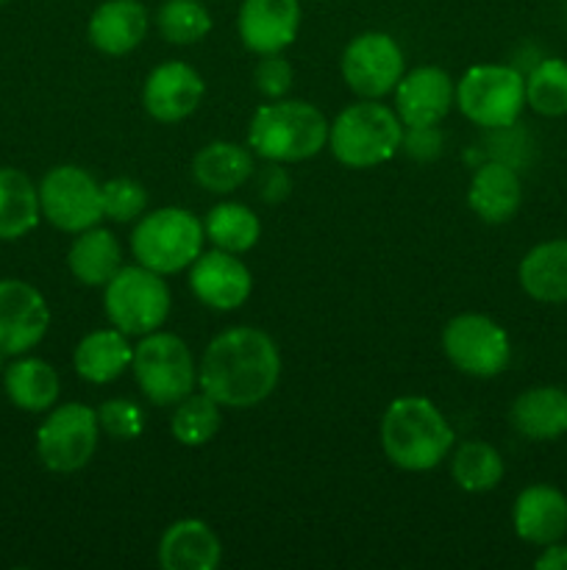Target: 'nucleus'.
Segmentation results:
<instances>
[{"instance_id": "nucleus-1", "label": "nucleus", "mask_w": 567, "mask_h": 570, "mask_svg": "<svg viewBox=\"0 0 567 570\" xmlns=\"http://www.w3.org/2000/svg\"><path fill=\"white\" fill-rule=\"evenodd\" d=\"M281 354L270 334L253 326H237L217 334L198 365V384L220 406L248 410L276 390Z\"/></svg>"}, {"instance_id": "nucleus-2", "label": "nucleus", "mask_w": 567, "mask_h": 570, "mask_svg": "<svg viewBox=\"0 0 567 570\" xmlns=\"http://www.w3.org/2000/svg\"><path fill=\"white\" fill-rule=\"evenodd\" d=\"M384 454L404 471L422 473L437 468L454 449V429L442 412L420 395L395 399L381 421Z\"/></svg>"}, {"instance_id": "nucleus-3", "label": "nucleus", "mask_w": 567, "mask_h": 570, "mask_svg": "<svg viewBox=\"0 0 567 570\" xmlns=\"http://www.w3.org/2000/svg\"><path fill=\"white\" fill-rule=\"evenodd\" d=\"M328 120L317 106L284 100L261 106L248 128V145L267 161H304L328 145Z\"/></svg>"}, {"instance_id": "nucleus-4", "label": "nucleus", "mask_w": 567, "mask_h": 570, "mask_svg": "<svg viewBox=\"0 0 567 570\" xmlns=\"http://www.w3.org/2000/svg\"><path fill=\"white\" fill-rule=\"evenodd\" d=\"M404 142V122L398 111L365 98L337 115L328 128V148L345 167L365 170L392 159Z\"/></svg>"}, {"instance_id": "nucleus-5", "label": "nucleus", "mask_w": 567, "mask_h": 570, "mask_svg": "<svg viewBox=\"0 0 567 570\" xmlns=\"http://www.w3.org/2000/svg\"><path fill=\"white\" fill-rule=\"evenodd\" d=\"M203 223L181 206H165L139 217L131 234V254L142 267L170 276L203 254Z\"/></svg>"}, {"instance_id": "nucleus-6", "label": "nucleus", "mask_w": 567, "mask_h": 570, "mask_svg": "<svg viewBox=\"0 0 567 570\" xmlns=\"http://www.w3.org/2000/svg\"><path fill=\"white\" fill-rule=\"evenodd\" d=\"M170 306L172 295L165 276L139 262L120 267L103 287L106 317L128 337H145L165 326Z\"/></svg>"}, {"instance_id": "nucleus-7", "label": "nucleus", "mask_w": 567, "mask_h": 570, "mask_svg": "<svg viewBox=\"0 0 567 570\" xmlns=\"http://www.w3.org/2000/svg\"><path fill=\"white\" fill-rule=\"evenodd\" d=\"M133 379L145 399L156 406H176L195 393L198 367L192 351L181 337L170 332H150L139 340L131 360Z\"/></svg>"}, {"instance_id": "nucleus-8", "label": "nucleus", "mask_w": 567, "mask_h": 570, "mask_svg": "<svg viewBox=\"0 0 567 570\" xmlns=\"http://www.w3.org/2000/svg\"><path fill=\"white\" fill-rule=\"evenodd\" d=\"M456 106L481 128H511L526 109V76L506 65H476L456 83Z\"/></svg>"}, {"instance_id": "nucleus-9", "label": "nucleus", "mask_w": 567, "mask_h": 570, "mask_svg": "<svg viewBox=\"0 0 567 570\" xmlns=\"http://www.w3.org/2000/svg\"><path fill=\"white\" fill-rule=\"evenodd\" d=\"M100 421L87 404H61L37 429V454L53 473H76L94 456Z\"/></svg>"}, {"instance_id": "nucleus-10", "label": "nucleus", "mask_w": 567, "mask_h": 570, "mask_svg": "<svg viewBox=\"0 0 567 570\" xmlns=\"http://www.w3.org/2000/svg\"><path fill=\"white\" fill-rule=\"evenodd\" d=\"M442 348L454 367L476 379L498 376L511 360V343L504 326L476 312L450 317L442 328Z\"/></svg>"}, {"instance_id": "nucleus-11", "label": "nucleus", "mask_w": 567, "mask_h": 570, "mask_svg": "<svg viewBox=\"0 0 567 570\" xmlns=\"http://www.w3.org/2000/svg\"><path fill=\"white\" fill-rule=\"evenodd\" d=\"M39 209L59 232L81 234L103 217L100 184L83 167L59 165L44 173L39 184Z\"/></svg>"}, {"instance_id": "nucleus-12", "label": "nucleus", "mask_w": 567, "mask_h": 570, "mask_svg": "<svg viewBox=\"0 0 567 570\" xmlns=\"http://www.w3.org/2000/svg\"><path fill=\"white\" fill-rule=\"evenodd\" d=\"M342 78L359 98H384L404 78V50L384 31L359 33L342 53Z\"/></svg>"}, {"instance_id": "nucleus-13", "label": "nucleus", "mask_w": 567, "mask_h": 570, "mask_svg": "<svg viewBox=\"0 0 567 570\" xmlns=\"http://www.w3.org/2000/svg\"><path fill=\"white\" fill-rule=\"evenodd\" d=\"M50 326L44 295L20 278L0 282V354L22 356L37 348Z\"/></svg>"}, {"instance_id": "nucleus-14", "label": "nucleus", "mask_w": 567, "mask_h": 570, "mask_svg": "<svg viewBox=\"0 0 567 570\" xmlns=\"http://www.w3.org/2000/svg\"><path fill=\"white\" fill-rule=\"evenodd\" d=\"M189 287L195 298L209 309L231 312L250 298L253 278L237 254L215 248L209 254H200L189 265Z\"/></svg>"}, {"instance_id": "nucleus-15", "label": "nucleus", "mask_w": 567, "mask_h": 570, "mask_svg": "<svg viewBox=\"0 0 567 570\" xmlns=\"http://www.w3.org/2000/svg\"><path fill=\"white\" fill-rule=\"evenodd\" d=\"M203 100V78L183 61H165L145 78L142 106L153 120H187Z\"/></svg>"}, {"instance_id": "nucleus-16", "label": "nucleus", "mask_w": 567, "mask_h": 570, "mask_svg": "<svg viewBox=\"0 0 567 570\" xmlns=\"http://www.w3.org/2000/svg\"><path fill=\"white\" fill-rule=\"evenodd\" d=\"M237 28L242 45L253 53H281L300 31V0H245Z\"/></svg>"}, {"instance_id": "nucleus-17", "label": "nucleus", "mask_w": 567, "mask_h": 570, "mask_svg": "<svg viewBox=\"0 0 567 570\" xmlns=\"http://www.w3.org/2000/svg\"><path fill=\"white\" fill-rule=\"evenodd\" d=\"M456 104V87L439 67H417L404 72L395 87V111L404 126H439Z\"/></svg>"}, {"instance_id": "nucleus-18", "label": "nucleus", "mask_w": 567, "mask_h": 570, "mask_svg": "<svg viewBox=\"0 0 567 570\" xmlns=\"http://www.w3.org/2000/svg\"><path fill=\"white\" fill-rule=\"evenodd\" d=\"M517 538L531 546L559 543L567 534V499L550 484H531L523 490L511 510Z\"/></svg>"}, {"instance_id": "nucleus-19", "label": "nucleus", "mask_w": 567, "mask_h": 570, "mask_svg": "<svg viewBox=\"0 0 567 570\" xmlns=\"http://www.w3.org/2000/svg\"><path fill=\"white\" fill-rule=\"evenodd\" d=\"M148 33V9L139 0H106L89 17V42L106 56H126Z\"/></svg>"}, {"instance_id": "nucleus-20", "label": "nucleus", "mask_w": 567, "mask_h": 570, "mask_svg": "<svg viewBox=\"0 0 567 570\" xmlns=\"http://www.w3.org/2000/svg\"><path fill=\"white\" fill-rule=\"evenodd\" d=\"M222 560L220 538L198 518L176 521L159 543V566L165 570H215Z\"/></svg>"}, {"instance_id": "nucleus-21", "label": "nucleus", "mask_w": 567, "mask_h": 570, "mask_svg": "<svg viewBox=\"0 0 567 570\" xmlns=\"http://www.w3.org/2000/svg\"><path fill=\"white\" fill-rule=\"evenodd\" d=\"M467 204L484 223H509L523 204V184L506 161H487L472 176Z\"/></svg>"}, {"instance_id": "nucleus-22", "label": "nucleus", "mask_w": 567, "mask_h": 570, "mask_svg": "<svg viewBox=\"0 0 567 570\" xmlns=\"http://www.w3.org/2000/svg\"><path fill=\"white\" fill-rule=\"evenodd\" d=\"M509 421L526 440L548 443L567 434V390L545 384L520 393L511 404Z\"/></svg>"}, {"instance_id": "nucleus-23", "label": "nucleus", "mask_w": 567, "mask_h": 570, "mask_svg": "<svg viewBox=\"0 0 567 570\" xmlns=\"http://www.w3.org/2000/svg\"><path fill=\"white\" fill-rule=\"evenodd\" d=\"M517 278L528 298L539 304H565L567 301V239L539 243L523 256Z\"/></svg>"}, {"instance_id": "nucleus-24", "label": "nucleus", "mask_w": 567, "mask_h": 570, "mask_svg": "<svg viewBox=\"0 0 567 570\" xmlns=\"http://www.w3.org/2000/svg\"><path fill=\"white\" fill-rule=\"evenodd\" d=\"M131 360L133 348L128 343V334H122L120 328H100V332L87 334L72 354L76 373L89 384L115 382L131 367Z\"/></svg>"}, {"instance_id": "nucleus-25", "label": "nucleus", "mask_w": 567, "mask_h": 570, "mask_svg": "<svg viewBox=\"0 0 567 570\" xmlns=\"http://www.w3.org/2000/svg\"><path fill=\"white\" fill-rule=\"evenodd\" d=\"M256 173L253 156L237 142H209L195 154L192 178L206 193L228 195Z\"/></svg>"}, {"instance_id": "nucleus-26", "label": "nucleus", "mask_w": 567, "mask_h": 570, "mask_svg": "<svg viewBox=\"0 0 567 570\" xmlns=\"http://www.w3.org/2000/svg\"><path fill=\"white\" fill-rule=\"evenodd\" d=\"M67 267L76 282L87 287H106L109 278L122 267V248L109 228H87L67 250Z\"/></svg>"}, {"instance_id": "nucleus-27", "label": "nucleus", "mask_w": 567, "mask_h": 570, "mask_svg": "<svg viewBox=\"0 0 567 570\" xmlns=\"http://www.w3.org/2000/svg\"><path fill=\"white\" fill-rule=\"evenodd\" d=\"M3 387L11 404L22 412H48L61 393L56 367L37 356H22L11 362L3 371Z\"/></svg>"}, {"instance_id": "nucleus-28", "label": "nucleus", "mask_w": 567, "mask_h": 570, "mask_svg": "<svg viewBox=\"0 0 567 570\" xmlns=\"http://www.w3.org/2000/svg\"><path fill=\"white\" fill-rule=\"evenodd\" d=\"M39 215V187L17 167H0V239L26 237Z\"/></svg>"}, {"instance_id": "nucleus-29", "label": "nucleus", "mask_w": 567, "mask_h": 570, "mask_svg": "<svg viewBox=\"0 0 567 570\" xmlns=\"http://www.w3.org/2000/svg\"><path fill=\"white\" fill-rule=\"evenodd\" d=\"M203 232L215 248L239 256L259 243L261 220L250 206L226 200V204H217L215 209H209Z\"/></svg>"}, {"instance_id": "nucleus-30", "label": "nucleus", "mask_w": 567, "mask_h": 570, "mask_svg": "<svg viewBox=\"0 0 567 570\" xmlns=\"http://www.w3.org/2000/svg\"><path fill=\"white\" fill-rule=\"evenodd\" d=\"M450 471H454V482L467 493H489L500 484L506 465L504 456L493 445L481 443V440H470V443H461L454 451Z\"/></svg>"}, {"instance_id": "nucleus-31", "label": "nucleus", "mask_w": 567, "mask_h": 570, "mask_svg": "<svg viewBox=\"0 0 567 570\" xmlns=\"http://www.w3.org/2000/svg\"><path fill=\"white\" fill-rule=\"evenodd\" d=\"M170 432L178 443L189 445V449L206 445L220 432V404L203 390L189 393L187 399L176 404V412L170 417Z\"/></svg>"}, {"instance_id": "nucleus-32", "label": "nucleus", "mask_w": 567, "mask_h": 570, "mask_svg": "<svg viewBox=\"0 0 567 570\" xmlns=\"http://www.w3.org/2000/svg\"><path fill=\"white\" fill-rule=\"evenodd\" d=\"M156 28L170 45H195L211 31V14L200 0H165L156 11Z\"/></svg>"}, {"instance_id": "nucleus-33", "label": "nucleus", "mask_w": 567, "mask_h": 570, "mask_svg": "<svg viewBox=\"0 0 567 570\" xmlns=\"http://www.w3.org/2000/svg\"><path fill=\"white\" fill-rule=\"evenodd\" d=\"M526 106L543 117L567 115V61L543 59L526 76Z\"/></svg>"}, {"instance_id": "nucleus-34", "label": "nucleus", "mask_w": 567, "mask_h": 570, "mask_svg": "<svg viewBox=\"0 0 567 570\" xmlns=\"http://www.w3.org/2000/svg\"><path fill=\"white\" fill-rule=\"evenodd\" d=\"M103 198V217L115 223H133L148 209V189L133 178H111L100 184Z\"/></svg>"}, {"instance_id": "nucleus-35", "label": "nucleus", "mask_w": 567, "mask_h": 570, "mask_svg": "<svg viewBox=\"0 0 567 570\" xmlns=\"http://www.w3.org/2000/svg\"><path fill=\"white\" fill-rule=\"evenodd\" d=\"M98 421L100 429L115 440H133L139 438L145 429L142 410H139L133 401L126 399H111L106 401V404H100Z\"/></svg>"}, {"instance_id": "nucleus-36", "label": "nucleus", "mask_w": 567, "mask_h": 570, "mask_svg": "<svg viewBox=\"0 0 567 570\" xmlns=\"http://www.w3.org/2000/svg\"><path fill=\"white\" fill-rule=\"evenodd\" d=\"M253 83L265 98L278 100L292 89V67L281 53L261 56L253 70Z\"/></svg>"}, {"instance_id": "nucleus-37", "label": "nucleus", "mask_w": 567, "mask_h": 570, "mask_svg": "<svg viewBox=\"0 0 567 570\" xmlns=\"http://www.w3.org/2000/svg\"><path fill=\"white\" fill-rule=\"evenodd\" d=\"M400 148L417 161H431L442 154V134L437 126H404V142Z\"/></svg>"}, {"instance_id": "nucleus-38", "label": "nucleus", "mask_w": 567, "mask_h": 570, "mask_svg": "<svg viewBox=\"0 0 567 570\" xmlns=\"http://www.w3.org/2000/svg\"><path fill=\"white\" fill-rule=\"evenodd\" d=\"M256 193L267 204H281L292 193V178L287 176L281 161H270L265 170H259V176H256Z\"/></svg>"}, {"instance_id": "nucleus-39", "label": "nucleus", "mask_w": 567, "mask_h": 570, "mask_svg": "<svg viewBox=\"0 0 567 570\" xmlns=\"http://www.w3.org/2000/svg\"><path fill=\"white\" fill-rule=\"evenodd\" d=\"M537 570H567V546L565 543H550L543 546V554L534 560Z\"/></svg>"}, {"instance_id": "nucleus-40", "label": "nucleus", "mask_w": 567, "mask_h": 570, "mask_svg": "<svg viewBox=\"0 0 567 570\" xmlns=\"http://www.w3.org/2000/svg\"><path fill=\"white\" fill-rule=\"evenodd\" d=\"M3 360H6V356H3V354H0V371H6V367H3Z\"/></svg>"}, {"instance_id": "nucleus-41", "label": "nucleus", "mask_w": 567, "mask_h": 570, "mask_svg": "<svg viewBox=\"0 0 567 570\" xmlns=\"http://www.w3.org/2000/svg\"><path fill=\"white\" fill-rule=\"evenodd\" d=\"M6 3V0H0V6H3Z\"/></svg>"}]
</instances>
